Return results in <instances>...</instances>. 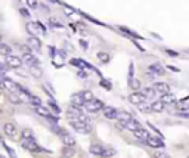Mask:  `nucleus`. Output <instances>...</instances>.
<instances>
[{
  "mask_svg": "<svg viewBox=\"0 0 189 158\" xmlns=\"http://www.w3.org/2000/svg\"><path fill=\"white\" fill-rule=\"evenodd\" d=\"M84 108H86L87 113H99L100 109H103L105 106H103L102 101H99V99H92L90 102L84 103Z\"/></svg>",
  "mask_w": 189,
  "mask_h": 158,
  "instance_id": "1",
  "label": "nucleus"
},
{
  "mask_svg": "<svg viewBox=\"0 0 189 158\" xmlns=\"http://www.w3.org/2000/svg\"><path fill=\"white\" fill-rule=\"evenodd\" d=\"M71 64H73V65H77V67H81V68H90V65H87L86 62H83L81 59H73Z\"/></svg>",
  "mask_w": 189,
  "mask_h": 158,
  "instance_id": "32",
  "label": "nucleus"
},
{
  "mask_svg": "<svg viewBox=\"0 0 189 158\" xmlns=\"http://www.w3.org/2000/svg\"><path fill=\"white\" fill-rule=\"evenodd\" d=\"M151 109H152V113H163V111H164V103L161 101L154 102V103L151 105Z\"/></svg>",
  "mask_w": 189,
  "mask_h": 158,
  "instance_id": "24",
  "label": "nucleus"
},
{
  "mask_svg": "<svg viewBox=\"0 0 189 158\" xmlns=\"http://www.w3.org/2000/svg\"><path fill=\"white\" fill-rule=\"evenodd\" d=\"M117 152H115V149L114 148H103V151H102V155L100 157H103V158H111L114 157Z\"/></svg>",
  "mask_w": 189,
  "mask_h": 158,
  "instance_id": "27",
  "label": "nucleus"
},
{
  "mask_svg": "<svg viewBox=\"0 0 189 158\" xmlns=\"http://www.w3.org/2000/svg\"><path fill=\"white\" fill-rule=\"evenodd\" d=\"M145 143H146L148 146L154 148V149H161V148H164V142H163L161 139H158V137H154V136H148L146 140H145Z\"/></svg>",
  "mask_w": 189,
  "mask_h": 158,
  "instance_id": "5",
  "label": "nucleus"
},
{
  "mask_svg": "<svg viewBox=\"0 0 189 158\" xmlns=\"http://www.w3.org/2000/svg\"><path fill=\"white\" fill-rule=\"evenodd\" d=\"M35 113L39 114V115H42V117H45V118H49V115H50L49 108H45L43 105H40V106H35Z\"/></svg>",
  "mask_w": 189,
  "mask_h": 158,
  "instance_id": "22",
  "label": "nucleus"
},
{
  "mask_svg": "<svg viewBox=\"0 0 189 158\" xmlns=\"http://www.w3.org/2000/svg\"><path fill=\"white\" fill-rule=\"evenodd\" d=\"M117 118H118V123H120V124H124V123H127L129 120H132V115H130V113H127V111H118V113H117Z\"/></svg>",
  "mask_w": 189,
  "mask_h": 158,
  "instance_id": "15",
  "label": "nucleus"
},
{
  "mask_svg": "<svg viewBox=\"0 0 189 158\" xmlns=\"http://www.w3.org/2000/svg\"><path fill=\"white\" fill-rule=\"evenodd\" d=\"M12 53V47L9 45H5V43H0V55L2 56H11Z\"/></svg>",
  "mask_w": 189,
  "mask_h": 158,
  "instance_id": "21",
  "label": "nucleus"
},
{
  "mask_svg": "<svg viewBox=\"0 0 189 158\" xmlns=\"http://www.w3.org/2000/svg\"><path fill=\"white\" fill-rule=\"evenodd\" d=\"M130 86H132V89H133V90H139V89H140V81H139V80H136V79H132L130 80Z\"/></svg>",
  "mask_w": 189,
  "mask_h": 158,
  "instance_id": "34",
  "label": "nucleus"
},
{
  "mask_svg": "<svg viewBox=\"0 0 189 158\" xmlns=\"http://www.w3.org/2000/svg\"><path fill=\"white\" fill-rule=\"evenodd\" d=\"M149 71H152L154 74H157V76H163L166 71H164V68L161 67L160 64H151L149 65Z\"/></svg>",
  "mask_w": 189,
  "mask_h": 158,
  "instance_id": "18",
  "label": "nucleus"
},
{
  "mask_svg": "<svg viewBox=\"0 0 189 158\" xmlns=\"http://www.w3.org/2000/svg\"><path fill=\"white\" fill-rule=\"evenodd\" d=\"M69 124H71V127H73L76 132H78V133H83V135L90 133V124L81 123V121H78V120H76V121H69Z\"/></svg>",
  "mask_w": 189,
  "mask_h": 158,
  "instance_id": "3",
  "label": "nucleus"
},
{
  "mask_svg": "<svg viewBox=\"0 0 189 158\" xmlns=\"http://www.w3.org/2000/svg\"><path fill=\"white\" fill-rule=\"evenodd\" d=\"M21 136H22V140H25V139H34L31 129H24L22 132H21Z\"/></svg>",
  "mask_w": 189,
  "mask_h": 158,
  "instance_id": "30",
  "label": "nucleus"
},
{
  "mask_svg": "<svg viewBox=\"0 0 189 158\" xmlns=\"http://www.w3.org/2000/svg\"><path fill=\"white\" fill-rule=\"evenodd\" d=\"M2 146H3L5 149H6V151H8V154L11 155V158H16V154H15V151H13L11 146H8L6 143H2Z\"/></svg>",
  "mask_w": 189,
  "mask_h": 158,
  "instance_id": "38",
  "label": "nucleus"
},
{
  "mask_svg": "<svg viewBox=\"0 0 189 158\" xmlns=\"http://www.w3.org/2000/svg\"><path fill=\"white\" fill-rule=\"evenodd\" d=\"M28 47L33 49V50H40V47H42V42H40V39L31 35V37L28 39Z\"/></svg>",
  "mask_w": 189,
  "mask_h": 158,
  "instance_id": "11",
  "label": "nucleus"
},
{
  "mask_svg": "<svg viewBox=\"0 0 189 158\" xmlns=\"http://www.w3.org/2000/svg\"><path fill=\"white\" fill-rule=\"evenodd\" d=\"M142 113H152V109H151V105H140V108H139Z\"/></svg>",
  "mask_w": 189,
  "mask_h": 158,
  "instance_id": "41",
  "label": "nucleus"
},
{
  "mask_svg": "<svg viewBox=\"0 0 189 158\" xmlns=\"http://www.w3.org/2000/svg\"><path fill=\"white\" fill-rule=\"evenodd\" d=\"M129 101H130V103H133V105H142L145 102V96L140 92H133V93H130Z\"/></svg>",
  "mask_w": 189,
  "mask_h": 158,
  "instance_id": "6",
  "label": "nucleus"
},
{
  "mask_svg": "<svg viewBox=\"0 0 189 158\" xmlns=\"http://www.w3.org/2000/svg\"><path fill=\"white\" fill-rule=\"evenodd\" d=\"M100 86L105 87V89H111V84H110L108 80H100Z\"/></svg>",
  "mask_w": 189,
  "mask_h": 158,
  "instance_id": "42",
  "label": "nucleus"
},
{
  "mask_svg": "<svg viewBox=\"0 0 189 158\" xmlns=\"http://www.w3.org/2000/svg\"><path fill=\"white\" fill-rule=\"evenodd\" d=\"M71 105H74V106H83L84 103H83V101H81V98H80V95L78 93H76V95H73V98H71Z\"/></svg>",
  "mask_w": 189,
  "mask_h": 158,
  "instance_id": "28",
  "label": "nucleus"
},
{
  "mask_svg": "<svg viewBox=\"0 0 189 158\" xmlns=\"http://www.w3.org/2000/svg\"><path fill=\"white\" fill-rule=\"evenodd\" d=\"M121 126H124V127H126L127 130H130V132H133V130H137V129H140V127H142V126L139 124V123H137V121H136L134 118L129 120L127 123H124V124H121Z\"/></svg>",
  "mask_w": 189,
  "mask_h": 158,
  "instance_id": "16",
  "label": "nucleus"
},
{
  "mask_svg": "<svg viewBox=\"0 0 189 158\" xmlns=\"http://www.w3.org/2000/svg\"><path fill=\"white\" fill-rule=\"evenodd\" d=\"M21 61L25 62L27 65H30V67H33V65H39V59L34 56V55H31V53H24V56H22Z\"/></svg>",
  "mask_w": 189,
  "mask_h": 158,
  "instance_id": "10",
  "label": "nucleus"
},
{
  "mask_svg": "<svg viewBox=\"0 0 189 158\" xmlns=\"http://www.w3.org/2000/svg\"><path fill=\"white\" fill-rule=\"evenodd\" d=\"M50 24H52V27H59V28L62 27V25L58 22V21H55V19H50Z\"/></svg>",
  "mask_w": 189,
  "mask_h": 158,
  "instance_id": "44",
  "label": "nucleus"
},
{
  "mask_svg": "<svg viewBox=\"0 0 189 158\" xmlns=\"http://www.w3.org/2000/svg\"><path fill=\"white\" fill-rule=\"evenodd\" d=\"M98 59L102 61V62H108V61H110V55H108L106 52H99V53H98Z\"/></svg>",
  "mask_w": 189,
  "mask_h": 158,
  "instance_id": "36",
  "label": "nucleus"
},
{
  "mask_svg": "<svg viewBox=\"0 0 189 158\" xmlns=\"http://www.w3.org/2000/svg\"><path fill=\"white\" fill-rule=\"evenodd\" d=\"M154 90L157 93H161V95H164V93H168V84L167 83H163V81H158L154 84Z\"/></svg>",
  "mask_w": 189,
  "mask_h": 158,
  "instance_id": "13",
  "label": "nucleus"
},
{
  "mask_svg": "<svg viewBox=\"0 0 189 158\" xmlns=\"http://www.w3.org/2000/svg\"><path fill=\"white\" fill-rule=\"evenodd\" d=\"M133 135H134V137H137L142 143H145V140H146V137H148V132L145 130L143 127H140V129H137V130H133Z\"/></svg>",
  "mask_w": 189,
  "mask_h": 158,
  "instance_id": "12",
  "label": "nucleus"
},
{
  "mask_svg": "<svg viewBox=\"0 0 189 158\" xmlns=\"http://www.w3.org/2000/svg\"><path fill=\"white\" fill-rule=\"evenodd\" d=\"M3 130H5V135L12 137V139L16 136V127H15L13 123H6V124L3 126Z\"/></svg>",
  "mask_w": 189,
  "mask_h": 158,
  "instance_id": "9",
  "label": "nucleus"
},
{
  "mask_svg": "<svg viewBox=\"0 0 189 158\" xmlns=\"http://www.w3.org/2000/svg\"><path fill=\"white\" fill-rule=\"evenodd\" d=\"M120 30H121V31H124L126 34H129V35H132V37H134V39H140V37H139V35H137L136 33H133V31H130V30H129V28H126V27H120Z\"/></svg>",
  "mask_w": 189,
  "mask_h": 158,
  "instance_id": "39",
  "label": "nucleus"
},
{
  "mask_svg": "<svg viewBox=\"0 0 189 158\" xmlns=\"http://www.w3.org/2000/svg\"><path fill=\"white\" fill-rule=\"evenodd\" d=\"M58 135H59L61 140H62V143H64L65 146H68V148H74V146H76V139L69 135L68 132H65L64 129H61V132H59Z\"/></svg>",
  "mask_w": 189,
  "mask_h": 158,
  "instance_id": "2",
  "label": "nucleus"
},
{
  "mask_svg": "<svg viewBox=\"0 0 189 158\" xmlns=\"http://www.w3.org/2000/svg\"><path fill=\"white\" fill-rule=\"evenodd\" d=\"M3 87L8 89L11 93H18V90H19V84L13 83L11 79H3Z\"/></svg>",
  "mask_w": 189,
  "mask_h": 158,
  "instance_id": "7",
  "label": "nucleus"
},
{
  "mask_svg": "<svg viewBox=\"0 0 189 158\" xmlns=\"http://www.w3.org/2000/svg\"><path fill=\"white\" fill-rule=\"evenodd\" d=\"M47 105H49V108H50V109H52V111H53L55 114L61 113V108H59V106H58V105H56L53 101H49V103H47Z\"/></svg>",
  "mask_w": 189,
  "mask_h": 158,
  "instance_id": "35",
  "label": "nucleus"
},
{
  "mask_svg": "<svg viewBox=\"0 0 189 158\" xmlns=\"http://www.w3.org/2000/svg\"><path fill=\"white\" fill-rule=\"evenodd\" d=\"M62 154H64V155H65L67 158L73 157V155H74V148H68V146H65L64 149H62Z\"/></svg>",
  "mask_w": 189,
  "mask_h": 158,
  "instance_id": "33",
  "label": "nucleus"
},
{
  "mask_svg": "<svg viewBox=\"0 0 189 158\" xmlns=\"http://www.w3.org/2000/svg\"><path fill=\"white\" fill-rule=\"evenodd\" d=\"M160 101L163 102V103H174L176 102V96L173 93H164Z\"/></svg>",
  "mask_w": 189,
  "mask_h": 158,
  "instance_id": "20",
  "label": "nucleus"
},
{
  "mask_svg": "<svg viewBox=\"0 0 189 158\" xmlns=\"http://www.w3.org/2000/svg\"><path fill=\"white\" fill-rule=\"evenodd\" d=\"M117 109L115 108H112V106H106V108H103V115L108 118V120H115L117 118Z\"/></svg>",
  "mask_w": 189,
  "mask_h": 158,
  "instance_id": "14",
  "label": "nucleus"
},
{
  "mask_svg": "<svg viewBox=\"0 0 189 158\" xmlns=\"http://www.w3.org/2000/svg\"><path fill=\"white\" fill-rule=\"evenodd\" d=\"M140 93L145 96V99H146V98H154L157 95V92L154 90V87H143V89L140 90Z\"/></svg>",
  "mask_w": 189,
  "mask_h": 158,
  "instance_id": "23",
  "label": "nucleus"
},
{
  "mask_svg": "<svg viewBox=\"0 0 189 158\" xmlns=\"http://www.w3.org/2000/svg\"><path fill=\"white\" fill-rule=\"evenodd\" d=\"M2 39H3V37H2V34H0V43H2Z\"/></svg>",
  "mask_w": 189,
  "mask_h": 158,
  "instance_id": "46",
  "label": "nucleus"
},
{
  "mask_svg": "<svg viewBox=\"0 0 189 158\" xmlns=\"http://www.w3.org/2000/svg\"><path fill=\"white\" fill-rule=\"evenodd\" d=\"M27 30H28V33L34 35V37H37V33H39V30H37V25L34 22H28L27 24Z\"/></svg>",
  "mask_w": 189,
  "mask_h": 158,
  "instance_id": "29",
  "label": "nucleus"
},
{
  "mask_svg": "<svg viewBox=\"0 0 189 158\" xmlns=\"http://www.w3.org/2000/svg\"><path fill=\"white\" fill-rule=\"evenodd\" d=\"M6 65L11 68H19L22 65V61H21V58L18 56H6Z\"/></svg>",
  "mask_w": 189,
  "mask_h": 158,
  "instance_id": "8",
  "label": "nucleus"
},
{
  "mask_svg": "<svg viewBox=\"0 0 189 158\" xmlns=\"http://www.w3.org/2000/svg\"><path fill=\"white\" fill-rule=\"evenodd\" d=\"M78 95H80L83 103H87V102H90L92 99H95V98H93V93L90 90H84V92H81V93H78Z\"/></svg>",
  "mask_w": 189,
  "mask_h": 158,
  "instance_id": "19",
  "label": "nucleus"
},
{
  "mask_svg": "<svg viewBox=\"0 0 189 158\" xmlns=\"http://www.w3.org/2000/svg\"><path fill=\"white\" fill-rule=\"evenodd\" d=\"M0 158H6V157H5V155H2V154H0Z\"/></svg>",
  "mask_w": 189,
  "mask_h": 158,
  "instance_id": "45",
  "label": "nucleus"
},
{
  "mask_svg": "<svg viewBox=\"0 0 189 158\" xmlns=\"http://www.w3.org/2000/svg\"><path fill=\"white\" fill-rule=\"evenodd\" d=\"M90 154H93V155H102V151H103V146H100L99 143H92L89 148Z\"/></svg>",
  "mask_w": 189,
  "mask_h": 158,
  "instance_id": "17",
  "label": "nucleus"
},
{
  "mask_svg": "<svg viewBox=\"0 0 189 158\" xmlns=\"http://www.w3.org/2000/svg\"><path fill=\"white\" fill-rule=\"evenodd\" d=\"M25 3H27V6L30 9H37L39 8V2L37 0H25Z\"/></svg>",
  "mask_w": 189,
  "mask_h": 158,
  "instance_id": "37",
  "label": "nucleus"
},
{
  "mask_svg": "<svg viewBox=\"0 0 189 158\" xmlns=\"http://www.w3.org/2000/svg\"><path fill=\"white\" fill-rule=\"evenodd\" d=\"M0 96H2V93H0Z\"/></svg>",
  "mask_w": 189,
  "mask_h": 158,
  "instance_id": "47",
  "label": "nucleus"
},
{
  "mask_svg": "<svg viewBox=\"0 0 189 158\" xmlns=\"http://www.w3.org/2000/svg\"><path fill=\"white\" fill-rule=\"evenodd\" d=\"M8 99H9V102H11V103H13V105H18V103H21V102H22L21 96H19L18 93H9Z\"/></svg>",
  "mask_w": 189,
  "mask_h": 158,
  "instance_id": "25",
  "label": "nucleus"
},
{
  "mask_svg": "<svg viewBox=\"0 0 189 158\" xmlns=\"http://www.w3.org/2000/svg\"><path fill=\"white\" fill-rule=\"evenodd\" d=\"M21 15H22V16H25V18H30V12L27 11V9H21Z\"/></svg>",
  "mask_w": 189,
  "mask_h": 158,
  "instance_id": "43",
  "label": "nucleus"
},
{
  "mask_svg": "<svg viewBox=\"0 0 189 158\" xmlns=\"http://www.w3.org/2000/svg\"><path fill=\"white\" fill-rule=\"evenodd\" d=\"M154 157H155V158H168V155H167L166 152H161V151H155V152H154Z\"/></svg>",
  "mask_w": 189,
  "mask_h": 158,
  "instance_id": "40",
  "label": "nucleus"
},
{
  "mask_svg": "<svg viewBox=\"0 0 189 158\" xmlns=\"http://www.w3.org/2000/svg\"><path fill=\"white\" fill-rule=\"evenodd\" d=\"M28 102H30L31 105H34V106H40V105H42V101H40L37 96H34V95H31V96L28 98Z\"/></svg>",
  "mask_w": 189,
  "mask_h": 158,
  "instance_id": "31",
  "label": "nucleus"
},
{
  "mask_svg": "<svg viewBox=\"0 0 189 158\" xmlns=\"http://www.w3.org/2000/svg\"><path fill=\"white\" fill-rule=\"evenodd\" d=\"M21 145H22L24 149L31 151V152H39V151H42V148L37 145V142H35L34 139H25V140H22Z\"/></svg>",
  "mask_w": 189,
  "mask_h": 158,
  "instance_id": "4",
  "label": "nucleus"
},
{
  "mask_svg": "<svg viewBox=\"0 0 189 158\" xmlns=\"http://www.w3.org/2000/svg\"><path fill=\"white\" fill-rule=\"evenodd\" d=\"M30 72H31V76L35 77V79H40V77H42V74H43L39 65H33V67H30Z\"/></svg>",
  "mask_w": 189,
  "mask_h": 158,
  "instance_id": "26",
  "label": "nucleus"
}]
</instances>
